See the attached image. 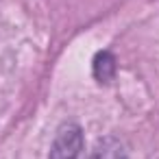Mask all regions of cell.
Instances as JSON below:
<instances>
[{"label":"cell","mask_w":159,"mask_h":159,"mask_svg":"<svg viewBox=\"0 0 159 159\" xmlns=\"http://www.w3.org/2000/svg\"><path fill=\"white\" fill-rule=\"evenodd\" d=\"M83 148V131L79 124L68 122L59 129L55 142H52V150L50 157L52 159H68V157H76Z\"/></svg>","instance_id":"6da1fadb"},{"label":"cell","mask_w":159,"mask_h":159,"mask_svg":"<svg viewBox=\"0 0 159 159\" xmlns=\"http://www.w3.org/2000/svg\"><path fill=\"white\" fill-rule=\"evenodd\" d=\"M94 76L98 83H109L116 76V57L107 50L94 57Z\"/></svg>","instance_id":"7a4b0ae2"}]
</instances>
